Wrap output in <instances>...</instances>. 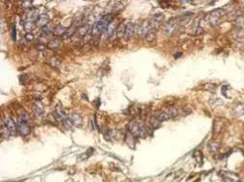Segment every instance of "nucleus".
Masks as SVG:
<instances>
[{
	"instance_id": "obj_3",
	"label": "nucleus",
	"mask_w": 244,
	"mask_h": 182,
	"mask_svg": "<svg viewBox=\"0 0 244 182\" xmlns=\"http://www.w3.org/2000/svg\"><path fill=\"white\" fill-rule=\"evenodd\" d=\"M181 25V19L179 17H172L164 25V33L166 37H171L179 29Z\"/></svg>"
},
{
	"instance_id": "obj_12",
	"label": "nucleus",
	"mask_w": 244,
	"mask_h": 182,
	"mask_svg": "<svg viewBox=\"0 0 244 182\" xmlns=\"http://www.w3.org/2000/svg\"><path fill=\"white\" fill-rule=\"evenodd\" d=\"M70 119H71V121H72L73 125L74 126L81 127V125H82V116H81L79 113H76V112L72 113Z\"/></svg>"
},
{
	"instance_id": "obj_9",
	"label": "nucleus",
	"mask_w": 244,
	"mask_h": 182,
	"mask_svg": "<svg viewBox=\"0 0 244 182\" xmlns=\"http://www.w3.org/2000/svg\"><path fill=\"white\" fill-rule=\"evenodd\" d=\"M135 25L133 22H129L126 24V28H125V33H124V38L126 40H129L133 37V35L135 33Z\"/></svg>"
},
{
	"instance_id": "obj_18",
	"label": "nucleus",
	"mask_w": 244,
	"mask_h": 182,
	"mask_svg": "<svg viewBox=\"0 0 244 182\" xmlns=\"http://www.w3.org/2000/svg\"><path fill=\"white\" fill-rule=\"evenodd\" d=\"M209 148H210L211 152H212V153L217 152L218 149H219V144H218V142H216V141H211V142H210V144H209Z\"/></svg>"
},
{
	"instance_id": "obj_11",
	"label": "nucleus",
	"mask_w": 244,
	"mask_h": 182,
	"mask_svg": "<svg viewBox=\"0 0 244 182\" xmlns=\"http://www.w3.org/2000/svg\"><path fill=\"white\" fill-rule=\"evenodd\" d=\"M115 29H117V25H115V23L112 22L111 24L107 27L105 32H104V37H105V38H110L112 36H113L115 32Z\"/></svg>"
},
{
	"instance_id": "obj_23",
	"label": "nucleus",
	"mask_w": 244,
	"mask_h": 182,
	"mask_svg": "<svg viewBox=\"0 0 244 182\" xmlns=\"http://www.w3.org/2000/svg\"><path fill=\"white\" fill-rule=\"evenodd\" d=\"M33 1H30V0H25V1H22L20 3V7L24 8V9H30L32 7Z\"/></svg>"
},
{
	"instance_id": "obj_19",
	"label": "nucleus",
	"mask_w": 244,
	"mask_h": 182,
	"mask_svg": "<svg viewBox=\"0 0 244 182\" xmlns=\"http://www.w3.org/2000/svg\"><path fill=\"white\" fill-rule=\"evenodd\" d=\"M135 136L131 132H128L126 134V141L128 143V145L131 146V147H134V144H135Z\"/></svg>"
},
{
	"instance_id": "obj_5",
	"label": "nucleus",
	"mask_w": 244,
	"mask_h": 182,
	"mask_svg": "<svg viewBox=\"0 0 244 182\" xmlns=\"http://www.w3.org/2000/svg\"><path fill=\"white\" fill-rule=\"evenodd\" d=\"M164 19V14L161 13H158V14H155L152 17L150 18L149 21V26H150V31L151 32H154L156 33L158 29L160 28L161 24L162 23Z\"/></svg>"
},
{
	"instance_id": "obj_20",
	"label": "nucleus",
	"mask_w": 244,
	"mask_h": 182,
	"mask_svg": "<svg viewBox=\"0 0 244 182\" xmlns=\"http://www.w3.org/2000/svg\"><path fill=\"white\" fill-rule=\"evenodd\" d=\"M1 134H2L3 137H10L11 136L9 130H8V129H7V127L5 125V123H4V121L1 124Z\"/></svg>"
},
{
	"instance_id": "obj_6",
	"label": "nucleus",
	"mask_w": 244,
	"mask_h": 182,
	"mask_svg": "<svg viewBox=\"0 0 244 182\" xmlns=\"http://www.w3.org/2000/svg\"><path fill=\"white\" fill-rule=\"evenodd\" d=\"M17 125L18 134H20L21 136H27V135L30 133L29 120L18 117L17 121Z\"/></svg>"
},
{
	"instance_id": "obj_4",
	"label": "nucleus",
	"mask_w": 244,
	"mask_h": 182,
	"mask_svg": "<svg viewBox=\"0 0 244 182\" xmlns=\"http://www.w3.org/2000/svg\"><path fill=\"white\" fill-rule=\"evenodd\" d=\"M225 14V11L221 8H218V9H214V11H211L208 14V22L211 27H215L219 24L220 19Z\"/></svg>"
},
{
	"instance_id": "obj_25",
	"label": "nucleus",
	"mask_w": 244,
	"mask_h": 182,
	"mask_svg": "<svg viewBox=\"0 0 244 182\" xmlns=\"http://www.w3.org/2000/svg\"><path fill=\"white\" fill-rule=\"evenodd\" d=\"M223 182H235V180L233 178H230V177H225Z\"/></svg>"
},
{
	"instance_id": "obj_26",
	"label": "nucleus",
	"mask_w": 244,
	"mask_h": 182,
	"mask_svg": "<svg viewBox=\"0 0 244 182\" xmlns=\"http://www.w3.org/2000/svg\"><path fill=\"white\" fill-rule=\"evenodd\" d=\"M13 40H15V27L13 28Z\"/></svg>"
},
{
	"instance_id": "obj_14",
	"label": "nucleus",
	"mask_w": 244,
	"mask_h": 182,
	"mask_svg": "<svg viewBox=\"0 0 244 182\" xmlns=\"http://www.w3.org/2000/svg\"><path fill=\"white\" fill-rule=\"evenodd\" d=\"M67 29L65 28V27H64L63 25L58 24L55 28H54L53 33H54V35H56V36H64L65 32H67Z\"/></svg>"
},
{
	"instance_id": "obj_10",
	"label": "nucleus",
	"mask_w": 244,
	"mask_h": 182,
	"mask_svg": "<svg viewBox=\"0 0 244 182\" xmlns=\"http://www.w3.org/2000/svg\"><path fill=\"white\" fill-rule=\"evenodd\" d=\"M49 17L47 14H40V17H38L37 21H36V24L38 27H41V28H43V27L49 25Z\"/></svg>"
},
{
	"instance_id": "obj_13",
	"label": "nucleus",
	"mask_w": 244,
	"mask_h": 182,
	"mask_svg": "<svg viewBox=\"0 0 244 182\" xmlns=\"http://www.w3.org/2000/svg\"><path fill=\"white\" fill-rule=\"evenodd\" d=\"M33 110L35 112V114H36L37 116H41L42 113H43V107H42L41 106V104L40 102H36L34 104V106H33Z\"/></svg>"
},
{
	"instance_id": "obj_16",
	"label": "nucleus",
	"mask_w": 244,
	"mask_h": 182,
	"mask_svg": "<svg viewBox=\"0 0 244 182\" xmlns=\"http://www.w3.org/2000/svg\"><path fill=\"white\" fill-rule=\"evenodd\" d=\"M76 27H77V24H76V23H73V24L67 30V32H65V34L64 35L63 37H64V38H67V37H71L72 35L76 32Z\"/></svg>"
},
{
	"instance_id": "obj_24",
	"label": "nucleus",
	"mask_w": 244,
	"mask_h": 182,
	"mask_svg": "<svg viewBox=\"0 0 244 182\" xmlns=\"http://www.w3.org/2000/svg\"><path fill=\"white\" fill-rule=\"evenodd\" d=\"M33 40H34V35H33V34H31V33L26 34V36L24 37V40H26L27 42L32 41Z\"/></svg>"
},
{
	"instance_id": "obj_1",
	"label": "nucleus",
	"mask_w": 244,
	"mask_h": 182,
	"mask_svg": "<svg viewBox=\"0 0 244 182\" xmlns=\"http://www.w3.org/2000/svg\"><path fill=\"white\" fill-rule=\"evenodd\" d=\"M114 15L113 14H106L97 20L93 25L91 26V35L92 37H99L100 35L104 34L107 27L109 26L113 21Z\"/></svg>"
},
{
	"instance_id": "obj_22",
	"label": "nucleus",
	"mask_w": 244,
	"mask_h": 182,
	"mask_svg": "<svg viewBox=\"0 0 244 182\" xmlns=\"http://www.w3.org/2000/svg\"><path fill=\"white\" fill-rule=\"evenodd\" d=\"M125 28H126V25L125 24H120L118 27V32H117V36L119 37H124V33H125Z\"/></svg>"
},
{
	"instance_id": "obj_21",
	"label": "nucleus",
	"mask_w": 244,
	"mask_h": 182,
	"mask_svg": "<svg viewBox=\"0 0 244 182\" xmlns=\"http://www.w3.org/2000/svg\"><path fill=\"white\" fill-rule=\"evenodd\" d=\"M60 40H54L52 41H50L49 43H48V47L49 48H51V49H56L58 48L60 46Z\"/></svg>"
},
{
	"instance_id": "obj_8",
	"label": "nucleus",
	"mask_w": 244,
	"mask_h": 182,
	"mask_svg": "<svg viewBox=\"0 0 244 182\" xmlns=\"http://www.w3.org/2000/svg\"><path fill=\"white\" fill-rule=\"evenodd\" d=\"M54 115H55V117L57 120H59V121H64V120H67L68 117H67V115L65 114V112L64 110V108L63 106H61V104H57L56 107H55V113H54Z\"/></svg>"
},
{
	"instance_id": "obj_2",
	"label": "nucleus",
	"mask_w": 244,
	"mask_h": 182,
	"mask_svg": "<svg viewBox=\"0 0 244 182\" xmlns=\"http://www.w3.org/2000/svg\"><path fill=\"white\" fill-rule=\"evenodd\" d=\"M129 131L135 137H146L150 134L149 127L138 120H133L129 124Z\"/></svg>"
},
{
	"instance_id": "obj_15",
	"label": "nucleus",
	"mask_w": 244,
	"mask_h": 182,
	"mask_svg": "<svg viewBox=\"0 0 244 182\" xmlns=\"http://www.w3.org/2000/svg\"><path fill=\"white\" fill-rule=\"evenodd\" d=\"M21 24L24 27V29L27 31V32H31V31H33L35 28H36V22L35 21H25V22H22Z\"/></svg>"
},
{
	"instance_id": "obj_17",
	"label": "nucleus",
	"mask_w": 244,
	"mask_h": 182,
	"mask_svg": "<svg viewBox=\"0 0 244 182\" xmlns=\"http://www.w3.org/2000/svg\"><path fill=\"white\" fill-rule=\"evenodd\" d=\"M88 26L87 24H85V25L78 27V28H77L76 33L79 37H84L85 35L88 33Z\"/></svg>"
},
{
	"instance_id": "obj_7",
	"label": "nucleus",
	"mask_w": 244,
	"mask_h": 182,
	"mask_svg": "<svg viewBox=\"0 0 244 182\" xmlns=\"http://www.w3.org/2000/svg\"><path fill=\"white\" fill-rule=\"evenodd\" d=\"M5 125L7 127L8 130H9L10 132V135L11 136H15L17 133H18V130H17V121H14V119L10 117V116H8V117L5 118Z\"/></svg>"
}]
</instances>
